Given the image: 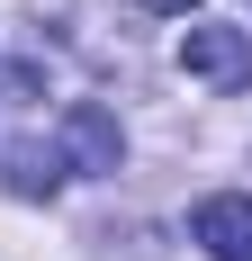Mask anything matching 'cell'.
<instances>
[{
	"instance_id": "cell-1",
	"label": "cell",
	"mask_w": 252,
	"mask_h": 261,
	"mask_svg": "<svg viewBox=\"0 0 252 261\" xmlns=\"http://www.w3.org/2000/svg\"><path fill=\"white\" fill-rule=\"evenodd\" d=\"M180 72L207 81V90H243L252 81V36L243 27H189L180 36Z\"/></svg>"
},
{
	"instance_id": "cell-2",
	"label": "cell",
	"mask_w": 252,
	"mask_h": 261,
	"mask_svg": "<svg viewBox=\"0 0 252 261\" xmlns=\"http://www.w3.org/2000/svg\"><path fill=\"white\" fill-rule=\"evenodd\" d=\"M63 171H117V153H126V135H117V117H108L99 99H72L63 108Z\"/></svg>"
},
{
	"instance_id": "cell-3",
	"label": "cell",
	"mask_w": 252,
	"mask_h": 261,
	"mask_svg": "<svg viewBox=\"0 0 252 261\" xmlns=\"http://www.w3.org/2000/svg\"><path fill=\"white\" fill-rule=\"evenodd\" d=\"M189 243H198L207 261H252V198H243V189H216V198H198V216H189Z\"/></svg>"
},
{
	"instance_id": "cell-4",
	"label": "cell",
	"mask_w": 252,
	"mask_h": 261,
	"mask_svg": "<svg viewBox=\"0 0 252 261\" xmlns=\"http://www.w3.org/2000/svg\"><path fill=\"white\" fill-rule=\"evenodd\" d=\"M9 189H18V198H54V189H63V153H54V144H18V153H9Z\"/></svg>"
},
{
	"instance_id": "cell-5",
	"label": "cell",
	"mask_w": 252,
	"mask_h": 261,
	"mask_svg": "<svg viewBox=\"0 0 252 261\" xmlns=\"http://www.w3.org/2000/svg\"><path fill=\"white\" fill-rule=\"evenodd\" d=\"M144 9H198V0H144Z\"/></svg>"
}]
</instances>
